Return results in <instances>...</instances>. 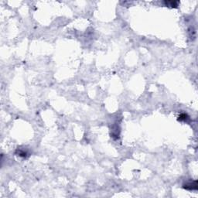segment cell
Here are the masks:
<instances>
[{"mask_svg":"<svg viewBox=\"0 0 198 198\" xmlns=\"http://www.w3.org/2000/svg\"><path fill=\"white\" fill-rule=\"evenodd\" d=\"M183 188L188 190H194L197 189V182L194 181V182H188L183 185Z\"/></svg>","mask_w":198,"mask_h":198,"instance_id":"1","label":"cell"},{"mask_svg":"<svg viewBox=\"0 0 198 198\" xmlns=\"http://www.w3.org/2000/svg\"><path fill=\"white\" fill-rule=\"evenodd\" d=\"M163 3L168 6V7H172V8H176L180 2L178 1H165L163 2Z\"/></svg>","mask_w":198,"mask_h":198,"instance_id":"2","label":"cell"},{"mask_svg":"<svg viewBox=\"0 0 198 198\" xmlns=\"http://www.w3.org/2000/svg\"><path fill=\"white\" fill-rule=\"evenodd\" d=\"M17 152H18V154H19V156H21V157H27V151H25V150H23V149H17Z\"/></svg>","mask_w":198,"mask_h":198,"instance_id":"4","label":"cell"},{"mask_svg":"<svg viewBox=\"0 0 198 198\" xmlns=\"http://www.w3.org/2000/svg\"><path fill=\"white\" fill-rule=\"evenodd\" d=\"M189 116L187 114L183 113L181 114L180 116H179V121H181V122H187V120L189 119Z\"/></svg>","mask_w":198,"mask_h":198,"instance_id":"3","label":"cell"}]
</instances>
